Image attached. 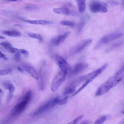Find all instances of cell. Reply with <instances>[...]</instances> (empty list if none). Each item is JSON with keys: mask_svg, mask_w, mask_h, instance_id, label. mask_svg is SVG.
Wrapping results in <instances>:
<instances>
[{"mask_svg": "<svg viewBox=\"0 0 124 124\" xmlns=\"http://www.w3.org/2000/svg\"><path fill=\"white\" fill-rule=\"evenodd\" d=\"M122 78V77L120 75H115L110 78L99 88L96 93V96L102 95L108 91L111 88L116 86Z\"/></svg>", "mask_w": 124, "mask_h": 124, "instance_id": "cell-1", "label": "cell"}, {"mask_svg": "<svg viewBox=\"0 0 124 124\" xmlns=\"http://www.w3.org/2000/svg\"><path fill=\"white\" fill-rule=\"evenodd\" d=\"M31 92L29 91L26 94L23 100L18 103L12 109L11 114L12 116L18 114L22 112L25 109L27 105L31 98Z\"/></svg>", "mask_w": 124, "mask_h": 124, "instance_id": "cell-2", "label": "cell"}, {"mask_svg": "<svg viewBox=\"0 0 124 124\" xmlns=\"http://www.w3.org/2000/svg\"><path fill=\"white\" fill-rule=\"evenodd\" d=\"M67 74L61 71L59 72L53 78L51 86V90L53 92L56 91L65 82Z\"/></svg>", "mask_w": 124, "mask_h": 124, "instance_id": "cell-3", "label": "cell"}, {"mask_svg": "<svg viewBox=\"0 0 124 124\" xmlns=\"http://www.w3.org/2000/svg\"><path fill=\"white\" fill-rule=\"evenodd\" d=\"M123 35L122 33H119L110 34L106 35L100 39L95 46L94 49L96 50L104 44L107 43Z\"/></svg>", "mask_w": 124, "mask_h": 124, "instance_id": "cell-4", "label": "cell"}, {"mask_svg": "<svg viewBox=\"0 0 124 124\" xmlns=\"http://www.w3.org/2000/svg\"><path fill=\"white\" fill-rule=\"evenodd\" d=\"M90 11L94 13L101 12L105 13L108 10L107 5L104 2L97 0H94L90 3Z\"/></svg>", "mask_w": 124, "mask_h": 124, "instance_id": "cell-5", "label": "cell"}, {"mask_svg": "<svg viewBox=\"0 0 124 124\" xmlns=\"http://www.w3.org/2000/svg\"><path fill=\"white\" fill-rule=\"evenodd\" d=\"M56 99L55 98L40 107L34 113V116H37L43 113L57 104Z\"/></svg>", "mask_w": 124, "mask_h": 124, "instance_id": "cell-6", "label": "cell"}, {"mask_svg": "<svg viewBox=\"0 0 124 124\" xmlns=\"http://www.w3.org/2000/svg\"><path fill=\"white\" fill-rule=\"evenodd\" d=\"M58 64L62 71L66 74L70 70V68L66 61L62 57L58 56L56 57Z\"/></svg>", "mask_w": 124, "mask_h": 124, "instance_id": "cell-7", "label": "cell"}, {"mask_svg": "<svg viewBox=\"0 0 124 124\" xmlns=\"http://www.w3.org/2000/svg\"><path fill=\"white\" fill-rule=\"evenodd\" d=\"M92 42V40L89 39L84 41L76 46L72 50V53L75 54L78 53L89 45Z\"/></svg>", "mask_w": 124, "mask_h": 124, "instance_id": "cell-8", "label": "cell"}, {"mask_svg": "<svg viewBox=\"0 0 124 124\" xmlns=\"http://www.w3.org/2000/svg\"><path fill=\"white\" fill-rule=\"evenodd\" d=\"M70 32L68 31L53 39L52 41L53 44L57 46L62 43L70 35Z\"/></svg>", "mask_w": 124, "mask_h": 124, "instance_id": "cell-9", "label": "cell"}, {"mask_svg": "<svg viewBox=\"0 0 124 124\" xmlns=\"http://www.w3.org/2000/svg\"><path fill=\"white\" fill-rule=\"evenodd\" d=\"M25 70L34 79L37 80L38 78V73L35 69L32 66L28 64L24 65Z\"/></svg>", "mask_w": 124, "mask_h": 124, "instance_id": "cell-10", "label": "cell"}, {"mask_svg": "<svg viewBox=\"0 0 124 124\" xmlns=\"http://www.w3.org/2000/svg\"><path fill=\"white\" fill-rule=\"evenodd\" d=\"M88 66V65L87 63H78L75 65L73 73L74 74H77L86 69Z\"/></svg>", "mask_w": 124, "mask_h": 124, "instance_id": "cell-11", "label": "cell"}, {"mask_svg": "<svg viewBox=\"0 0 124 124\" xmlns=\"http://www.w3.org/2000/svg\"><path fill=\"white\" fill-rule=\"evenodd\" d=\"M3 84L4 87L9 91L10 97H12L15 90L14 86L12 83L8 81L5 82Z\"/></svg>", "mask_w": 124, "mask_h": 124, "instance_id": "cell-12", "label": "cell"}, {"mask_svg": "<svg viewBox=\"0 0 124 124\" xmlns=\"http://www.w3.org/2000/svg\"><path fill=\"white\" fill-rule=\"evenodd\" d=\"M53 11L55 13L67 15H69L71 13L70 11L68 8L65 7L55 8L53 9Z\"/></svg>", "mask_w": 124, "mask_h": 124, "instance_id": "cell-13", "label": "cell"}, {"mask_svg": "<svg viewBox=\"0 0 124 124\" xmlns=\"http://www.w3.org/2000/svg\"><path fill=\"white\" fill-rule=\"evenodd\" d=\"M123 40L120 41L112 44L106 50V53H109L121 45L123 42Z\"/></svg>", "mask_w": 124, "mask_h": 124, "instance_id": "cell-14", "label": "cell"}, {"mask_svg": "<svg viewBox=\"0 0 124 124\" xmlns=\"http://www.w3.org/2000/svg\"><path fill=\"white\" fill-rule=\"evenodd\" d=\"M79 10L81 13H83L86 8L85 0H76Z\"/></svg>", "mask_w": 124, "mask_h": 124, "instance_id": "cell-15", "label": "cell"}, {"mask_svg": "<svg viewBox=\"0 0 124 124\" xmlns=\"http://www.w3.org/2000/svg\"><path fill=\"white\" fill-rule=\"evenodd\" d=\"M4 33L7 36L13 37H18L20 36L21 34L19 32L15 30L6 31Z\"/></svg>", "mask_w": 124, "mask_h": 124, "instance_id": "cell-16", "label": "cell"}, {"mask_svg": "<svg viewBox=\"0 0 124 124\" xmlns=\"http://www.w3.org/2000/svg\"><path fill=\"white\" fill-rule=\"evenodd\" d=\"M56 102L57 104L59 105H63L67 104L69 100V96H67L62 98L60 97H56Z\"/></svg>", "mask_w": 124, "mask_h": 124, "instance_id": "cell-17", "label": "cell"}, {"mask_svg": "<svg viewBox=\"0 0 124 124\" xmlns=\"http://www.w3.org/2000/svg\"><path fill=\"white\" fill-rule=\"evenodd\" d=\"M108 115H104L99 117L95 121L94 124H102L109 118Z\"/></svg>", "mask_w": 124, "mask_h": 124, "instance_id": "cell-18", "label": "cell"}, {"mask_svg": "<svg viewBox=\"0 0 124 124\" xmlns=\"http://www.w3.org/2000/svg\"><path fill=\"white\" fill-rule=\"evenodd\" d=\"M76 90V87L75 86H72L66 89L63 92L65 95H70L74 93Z\"/></svg>", "mask_w": 124, "mask_h": 124, "instance_id": "cell-19", "label": "cell"}, {"mask_svg": "<svg viewBox=\"0 0 124 124\" xmlns=\"http://www.w3.org/2000/svg\"><path fill=\"white\" fill-rule=\"evenodd\" d=\"M30 37L38 39L41 42L43 41V38L41 35L34 33H30L28 34Z\"/></svg>", "mask_w": 124, "mask_h": 124, "instance_id": "cell-20", "label": "cell"}, {"mask_svg": "<svg viewBox=\"0 0 124 124\" xmlns=\"http://www.w3.org/2000/svg\"><path fill=\"white\" fill-rule=\"evenodd\" d=\"M0 45L3 46L5 48L10 52L13 48L12 44L7 42H1L0 43Z\"/></svg>", "mask_w": 124, "mask_h": 124, "instance_id": "cell-21", "label": "cell"}, {"mask_svg": "<svg viewBox=\"0 0 124 124\" xmlns=\"http://www.w3.org/2000/svg\"><path fill=\"white\" fill-rule=\"evenodd\" d=\"M60 23L62 25L69 26L72 27H74L75 26V23L73 22L69 21H61Z\"/></svg>", "mask_w": 124, "mask_h": 124, "instance_id": "cell-22", "label": "cell"}, {"mask_svg": "<svg viewBox=\"0 0 124 124\" xmlns=\"http://www.w3.org/2000/svg\"><path fill=\"white\" fill-rule=\"evenodd\" d=\"M86 23V21L84 18H82L81 20L79 25L78 33H80L83 29Z\"/></svg>", "mask_w": 124, "mask_h": 124, "instance_id": "cell-23", "label": "cell"}, {"mask_svg": "<svg viewBox=\"0 0 124 124\" xmlns=\"http://www.w3.org/2000/svg\"><path fill=\"white\" fill-rule=\"evenodd\" d=\"M12 71L11 69L0 70V76L10 74Z\"/></svg>", "mask_w": 124, "mask_h": 124, "instance_id": "cell-24", "label": "cell"}, {"mask_svg": "<svg viewBox=\"0 0 124 124\" xmlns=\"http://www.w3.org/2000/svg\"><path fill=\"white\" fill-rule=\"evenodd\" d=\"M83 115H80L77 117L75 119L71 122L69 124H76L80 121L83 118Z\"/></svg>", "mask_w": 124, "mask_h": 124, "instance_id": "cell-25", "label": "cell"}, {"mask_svg": "<svg viewBox=\"0 0 124 124\" xmlns=\"http://www.w3.org/2000/svg\"><path fill=\"white\" fill-rule=\"evenodd\" d=\"M14 60L17 62L20 61L21 59V54L18 52H17L14 55Z\"/></svg>", "mask_w": 124, "mask_h": 124, "instance_id": "cell-26", "label": "cell"}, {"mask_svg": "<svg viewBox=\"0 0 124 124\" xmlns=\"http://www.w3.org/2000/svg\"><path fill=\"white\" fill-rule=\"evenodd\" d=\"M19 52L23 54L25 57H27L28 55V52L25 49H21L19 50Z\"/></svg>", "mask_w": 124, "mask_h": 124, "instance_id": "cell-27", "label": "cell"}, {"mask_svg": "<svg viewBox=\"0 0 124 124\" xmlns=\"http://www.w3.org/2000/svg\"><path fill=\"white\" fill-rule=\"evenodd\" d=\"M124 65L121 67V68L117 72L116 74L115 75L116 76L120 75L124 72Z\"/></svg>", "mask_w": 124, "mask_h": 124, "instance_id": "cell-28", "label": "cell"}, {"mask_svg": "<svg viewBox=\"0 0 124 124\" xmlns=\"http://www.w3.org/2000/svg\"><path fill=\"white\" fill-rule=\"evenodd\" d=\"M18 51L19 50L17 48L13 47L11 49L10 52L12 53H14L16 52H18Z\"/></svg>", "mask_w": 124, "mask_h": 124, "instance_id": "cell-29", "label": "cell"}, {"mask_svg": "<svg viewBox=\"0 0 124 124\" xmlns=\"http://www.w3.org/2000/svg\"><path fill=\"white\" fill-rule=\"evenodd\" d=\"M0 58H2L6 60H8V58L6 56H0Z\"/></svg>", "mask_w": 124, "mask_h": 124, "instance_id": "cell-30", "label": "cell"}, {"mask_svg": "<svg viewBox=\"0 0 124 124\" xmlns=\"http://www.w3.org/2000/svg\"><path fill=\"white\" fill-rule=\"evenodd\" d=\"M17 70L21 72H23L22 69L20 67H19L17 68Z\"/></svg>", "mask_w": 124, "mask_h": 124, "instance_id": "cell-31", "label": "cell"}, {"mask_svg": "<svg viewBox=\"0 0 124 124\" xmlns=\"http://www.w3.org/2000/svg\"><path fill=\"white\" fill-rule=\"evenodd\" d=\"M6 56V55L3 54L2 52L1 51H0V56Z\"/></svg>", "mask_w": 124, "mask_h": 124, "instance_id": "cell-32", "label": "cell"}, {"mask_svg": "<svg viewBox=\"0 0 124 124\" xmlns=\"http://www.w3.org/2000/svg\"><path fill=\"white\" fill-rule=\"evenodd\" d=\"M89 123V122L87 121H84L82 123V124H88Z\"/></svg>", "mask_w": 124, "mask_h": 124, "instance_id": "cell-33", "label": "cell"}, {"mask_svg": "<svg viewBox=\"0 0 124 124\" xmlns=\"http://www.w3.org/2000/svg\"><path fill=\"white\" fill-rule=\"evenodd\" d=\"M7 1H11V2H16V1L18 0H7Z\"/></svg>", "mask_w": 124, "mask_h": 124, "instance_id": "cell-34", "label": "cell"}, {"mask_svg": "<svg viewBox=\"0 0 124 124\" xmlns=\"http://www.w3.org/2000/svg\"><path fill=\"white\" fill-rule=\"evenodd\" d=\"M5 39L6 38L5 37L0 35V39Z\"/></svg>", "mask_w": 124, "mask_h": 124, "instance_id": "cell-35", "label": "cell"}, {"mask_svg": "<svg viewBox=\"0 0 124 124\" xmlns=\"http://www.w3.org/2000/svg\"><path fill=\"white\" fill-rule=\"evenodd\" d=\"M3 92V90L1 89H0V93H2Z\"/></svg>", "mask_w": 124, "mask_h": 124, "instance_id": "cell-36", "label": "cell"}]
</instances>
